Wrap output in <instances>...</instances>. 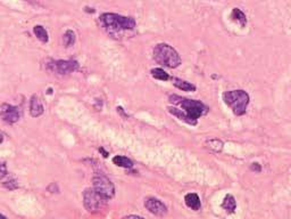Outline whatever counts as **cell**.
<instances>
[{"instance_id": "obj_6", "label": "cell", "mask_w": 291, "mask_h": 219, "mask_svg": "<svg viewBox=\"0 0 291 219\" xmlns=\"http://www.w3.org/2000/svg\"><path fill=\"white\" fill-rule=\"evenodd\" d=\"M105 198L95 188H87L83 192V204L89 212H97L105 204Z\"/></svg>"}, {"instance_id": "obj_20", "label": "cell", "mask_w": 291, "mask_h": 219, "mask_svg": "<svg viewBox=\"0 0 291 219\" xmlns=\"http://www.w3.org/2000/svg\"><path fill=\"white\" fill-rule=\"evenodd\" d=\"M2 180L3 188H6L8 190H15V188H18L17 182H16L14 178H10L9 175H8V180H6V178H3V180Z\"/></svg>"}, {"instance_id": "obj_19", "label": "cell", "mask_w": 291, "mask_h": 219, "mask_svg": "<svg viewBox=\"0 0 291 219\" xmlns=\"http://www.w3.org/2000/svg\"><path fill=\"white\" fill-rule=\"evenodd\" d=\"M76 36H75V32L72 30H67L65 32V34L63 36V42L65 44V47H71L73 44H75Z\"/></svg>"}, {"instance_id": "obj_22", "label": "cell", "mask_w": 291, "mask_h": 219, "mask_svg": "<svg viewBox=\"0 0 291 219\" xmlns=\"http://www.w3.org/2000/svg\"><path fill=\"white\" fill-rule=\"evenodd\" d=\"M261 166H260V164H252V170H254V172H261Z\"/></svg>"}, {"instance_id": "obj_17", "label": "cell", "mask_w": 291, "mask_h": 219, "mask_svg": "<svg viewBox=\"0 0 291 219\" xmlns=\"http://www.w3.org/2000/svg\"><path fill=\"white\" fill-rule=\"evenodd\" d=\"M150 73H151V76H153V78L157 79V80L167 81V80L171 79V76H170L169 73H167L166 71H164L163 68H153V70L150 71Z\"/></svg>"}, {"instance_id": "obj_16", "label": "cell", "mask_w": 291, "mask_h": 219, "mask_svg": "<svg viewBox=\"0 0 291 219\" xmlns=\"http://www.w3.org/2000/svg\"><path fill=\"white\" fill-rule=\"evenodd\" d=\"M33 34L38 38L41 42L47 44L49 42V34L48 31L44 29L42 26H35L33 28Z\"/></svg>"}, {"instance_id": "obj_10", "label": "cell", "mask_w": 291, "mask_h": 219, "mask_svg": "<svg viewBox=\"0 0 291 219\" xmlns=\"http://www.w3.org/2000/svg\"><path fill=\"white\" fill-rule=\"evenodd\" d=\"M44 112L43 104L41 102L40 97L38 95H33L31 97L30 100V113L33 118H38L40 116H42Z\"/></svg>"}, {"instance_id": "obj_12", "label": "cell", "mask_w": 291, "mask_h": 219, "mask_svg": "<svg viewBox=\"0 0 291 219\" xmlns=\"http://www.w3.org/2000/svg\"><path fill=\"white\" fill-rule=\"evenodd\" d=\"M172 81H173L174 86L182 92H195L196 90L195 84L189 82V81L178 79V78H173L172 79Z\"/></svg>"}, {"instance_id": "obj_4", "label": "cell", "mask_w": 291, "mask_h": 219, "mask_svg": "<svg viewBox=\"0 0 291 219\" xmlns=\"http://www.w3.org/2000/svg\"><path fill=\"white\" fill-rule=\"evenodd\" d=\"M223 100L236 116H244L247 111L248 104L251 102V97H249L247 92L237 89V90L225 92L223 94Z\"/></svg>"}, {"instance_id": "obj_1", "label": "cell", "mask_w": 291, "mask_h": 219, "mask_svg": "<svg viewBox=\"0 0 291 219\" xmlns=\"http://www.w3.org/2000/svg\"><path fill=\"white\" fill-rule=\"evenodd\" d=\"M170 100L173 104L179 105L180 108L184 112V114L187 116L188 120H189V124L191 126H196L199 118L205 116L208 112V108L200 100L184 98V97L176 95L171 96Z\"/></svg>"}, {"instance_id": "obj_18", "label": "cell", "mask_w": 291, "mask_h": 219, "mask_svg": "<svg viewBox=\"0 0 291 219\" xmlns=\"http://www.w3.org/2000/svg\"><path fill=\"white\" fill-rule=\"evenodd\" d=\"M206 146L210 150H212V151L221 152L223 150V142L217 138H212L206 142Z\"/></svg>"}, {"instance_id": "obj_2", "label": "cell", "mask_w": 291, "mask_h": 219, "mask_svg": "<svg viewBox=\"0 0 291 219\" xmlns=\"http://www.w3.org/2000/svg\"><path fill=\"white\" fill-rule=\"evenodd\" d=\"M153 58L156 63L165 68H175L181 64L182 60L179 52L169 44H158L154 47Z\"/></svg>"}, {"instance_id": "obj_5", "label": "cell", "mask_w": 291, "mask_h": 219, "mask_svg": "<svg viewBox=\"0 0 291 219\" xmlns=\"http://www.w3.org/2000/svg\"><path fill=\"white\" fill-rule=\"evenodd\" d=\"M93 188L97 190L98 194L105 198V200H109L114 196H115V188L112 180L104 175H96L92 178Z\"/></svg>"}, {"instance_id": "obj_13", "label": "cell", "mask_w": 291, "mask_h": 219, "mask_svg": "<svg viewBox=\"0 0 291 219\" xmlns=\"http://www.w3.org/2000/svg\"><path fill=\"white\" fill-rule=\"evenodd\" d=\"M222 208L229 214L235 212L236 208H237V202H236L235 196H231V194H228V196H225L224 200L222 202Z\"/></svg>"}, {"instance_id": "obj_23", "label": "cell", "mask_w": 291, "mask_h": 219, "mask_svg": "<svg viewBox=\"0 0 291 219\" xmlns=\"http://www.w3.org/2000/svg\"><path fill=\"white\" fill-rule=\"evenodd\" d=\"M124 219H145V218L141 216H137V214H130V216L125 217Z\"/></svg>"}, {"instance_id": "obj_24", "label": "cell", "mask_w": 291, "mask_h": 219, "mask_svg": "<svg viewBox=\"0 0 291 219\" xmlns=\"http://www.w3.org/2000/svg\"><path fill=\"white\" fill-rule=\"evenodd\" d=\"M0 218H1V219H7V217L5 216V214H1V216H0Z\"/></svg>"}, {"instance_id": "obj_3", "label": "cell", "mask_w": 291, "mask_h": 219, "mask_svg": "<svg viewBox=\"0 0 291 219\" xmlns=\"http://www.w3.org/2000/svg\"><path fill=\"white\" fill-rule=\"evenodd\" d=\"M99 20L104 28L113 32L131 31L137 26L136 20L131 18V16H123L115 13L101 14Z\"/></svg>"}, {"instance_id": "obj_11", "label": "cell", "mask_w": 291, "mask_h": 219, "mask_svg": "<svg viewBox=\"0 0 291 219\" xmlns=\"http://www.w3.org/2000/svg\"><path fill=\"white\" fill-rule=\"evenodd\" d=\"M184 202L188 208H190L195 212H198L202 206V202H200V198L198 196V194L196 193H188L186 196H184Z\"/></svg>"}, {"instance_id": "obj_7", "label": "cell", "mask_w": 291, "mask_h": 219, "mask_svg": "<svg viewBox=\"0 0 291 219\" xmlns=\"http://www.w3.org/2000/svg\"><path fill=\"white\" fill-rule=\"evenodd\" d=\"M0 114H1V119L5 121L6 124H13L19 121L20 118H22V110L17 106H14V105L5 103L1 105Z\"/></svg>"}, {"instance_id": "obj_9", "label": "cell", "mask_w": 291, "mask_h": 219, "mask_svg": "<svg viewBox=\"0 0 291 219\" xmlns=\"http://www.w3.org/2000/svg\"><path fill=\"white\" fill-rule=\"evenodd\" d=\"M145 206L149 212L156 216H164L167 214V206L156 198H148L145 200Z\"/></svg>"}, {"instance_id": "obj_14", "label": "cell", "mask_w": 291, "mask_h": 219, "mask_svg": "<svg viewBox=\"0 0 291 219\" xmlns=\"http://www.w3.org/2000/svg\"><path fill=\"white\" fill-rule=\"evenodd\" d=\"M231 18L235 22L239 23L243 28L246 26V24H247V16H246V14L240 10V8H233L231 12Z\"/></svg>"}, {"instance_id": "obj_15", "label": "cell", "mask_w": 291, "mask_h": 219, "mask_svg": "<svg viewBox=\"0 0 291 219\" xmlns=\"http://www.w3.org/2000/svg\"><path fill=\"white\" fill-rule=\"evenodd\" d=\"M113 164H116L117 167H122L125 169L133 168V162L131 161L129 158L123 156H116L113 158Z\"/></svg>"}, {"instance_id": "obj_8", "label": "cell", "mask_w": 291, "mask_h": 219, "mask_svg": "<svg viewBox=\"0 0 291 219\" xmlns=\"http://www.w3.org/2000/svg\"><path fill=\"white\" fill-rule=\"evenodd\" d=\"M52 66H54V70L57 73H59V74H68V73L79 70V63L76 60H59L52 63Z\"/></svg>"}, {"instance_id": "obj_21", "label": "cell", "mask_w": 291, "mask_h": 219, "mask_svg": "<svg viewBox=\"0 0 291 219\" xmlns=\"http://www.w3.org/2000/svg\"><path fill=\"white\" fill-rule=\"evenodd\" d=\"M7 174L8 172L6 170V164H5V162H2V164H1V180L7 176Z\"/></svg>"}]
</instances>
